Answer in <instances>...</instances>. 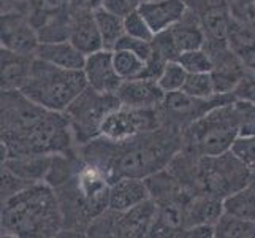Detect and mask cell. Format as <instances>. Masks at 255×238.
Masks as SVG:
<instances>
[{"label":"cell","instance_id":"obj_43","mask_svg":"<svg viewBox=\"0 0 255 238\" xmlns=\"http://www.w3.org/2000/svg\"><path fill=\"white\" fill-rule=\"evenodd\" d=\"M249 68H254V70H255V62H254V64H252V65L249 67Z\"/></svg>","mask_w":255,"mask_h":238},{"label":"cell","instance_id":"obj_16","mask_svg":"<svg viewBox=\"0 0 255 238\" xmlns=\"http://www.w3.org/2000/svg\"><path fill=\"white\" fill-rule=\"evenodd\" d=\"M35 56L21 54L10 49H0L2 64V91H21L32 72Z\"/></svg>","mask_w":255,"mask_h":238},{"label":"cell","instance_id":"obj_18","mask_svg":"<svg viewBox=\"0 0 255 238\" xmlns=\"http://www.w3.org/2000/svg\"><path fill=\"white\" fill-rule=\"evenodd\" d=\"M35 57L68 70H83L86 64V54L70 40L40 43L37 51H35Z\"/></svg>","mask_w":255,"mask_h":238},{"label":"cell","instance_id":"obj_41","mask_svg":"<svg viewBox=\"0 0 255 238\" xmlns=\"http://www.w3.org/2000/svg\"><path fill=\"white\" fill-rule=\"evenodd\" d=\"M102 6V0H72L73 10H89L95 11L97 8Z\"/></svg>","mask_w":255,"mask_h":238},{"label":"cell","instance_id":"obj_30","mask_svg":"<svg viewBox=\"0 0 255 238\" xmlns=\"http://www.w3.org/2000/svg\"><path fill=\"white\" fill-rule=\"evenodd\" d=\"M187 72L178 60H168L165 64L162 73L157 78V83L162 87V91L166 92H174V91H181L184 83L187 79Z\"/></svg>","mask_w":255,"mask_h":238},{"label":"cell","instance_id":"obj_22","mask_svg":"<svg viewBox=\"0 0 255 238\" xmlns=\"http://www.w3.org/2000/svg\"><path fill=\"white\" fill-rule=\"evenodd\" d=\"M222 202L225 215L241 218L246 221H255V186L252 183L243 189L228 194Z\"/></svg>","mask_w":255,"mask_h":238},{"label":"cell","instance_id":"obj_6","mask_svg":"<svg viewBox=\"0 0 255 238\" xmlns=\"http://www.w3.org/2000/svg\"><path fill=\"white\" fill-rule=\"evenodd\" d=\"M192 180L200 192L224 199L228 194L249 186L252 170L233 151H228L221 156L197 157Z\"/></svg>","mask_w":255,"mask_h":238},{"label":"cell","instance_id":"obj_42","mask_svg":"<svg viewBox=\"0 0 255 238\" xmlns=\"http://www.w3.org/2000/svg\"><path fill=\"white\" fill-rule=\"evenodd\" d=\"M131 2H133L136 6L138 5H141V3H146V2H151V0H131Z\"/></svg>","mask_w":255,"mask_h":238},{"label":"cell","instance_id":"obj_21","mask_svg":"<svg viewBox=\"0 0 255 238\" xmlns=\"http://www.w3.org/2000/svg\"><path fill=\"white\" fill-rule=\"evenodd\" d=\"M227 45L244 65L251 67L255 62V30L233 14L227 32Z\"/></svg>","mask_w":255,"mask_h":238},{"label":"cell","instance_id":"obj_23","mask_svg":"<svg viewBox=\"0 0 255 238\" xmlns=\"http://www.w3.org/2000/svg\"><path fill=\"white\" fill-rule=\"evenodd\" d=\"M197 16L200 17V22L203 25L206 37L209 40L227 38L228 27H230L232 19H233L232 6H214Z\"/></svg>","mask_w":255,"mask_h":238},{"label":"cell","instance_id":"obj_27","mask_svg":"<svg viewBox=\"0 0 255 238\" xmlns=\"http://www.w3.org/2000/svg\"><path fill=\"white\" fill-rule=\"evenodd\" d=\"M216 237L219 238H251L255 237V221L222 215L216 224Z\"/></svg>","mask_w":255,"mask_h":238},{"label":"cell","instance_id":"obj_39","mask_svg":"<svg viewBox=\"0 0 255 238\" xmlns=\"http://www.w3.org/2000/svg\"><path fill=\"white\" fill-rule=\"evenodd\" d=\"M184 2H186L190 11L200 14L214 6H232L235 0H184Z\"/></svg>","mask_w":255,"mask_h":238},{"label":"cell","instance_id":"obj_5","mask_svg":"<svg viewBox=\"0 0 255 238\" xmlns=\"http://www.w3.org/2000/svg\"><path fill=\"white\" fill-rule=\"evenodd\" d=\"M75 143L76 140L65 113L48 111L25 137H2V161L27 154H70Z\"/></svg>","mask_w":255,"mask_h":238},{"label":"cell","instance_id":"obj_9","mask_svg":"<svg viewBox=\"0 0 255 238\" xmlns=\"http://www.w3.org/2000/svg\"><path fill=\"white\" fill-rule=\"evenodd\" d=\"M48 111L22 91H2V137H25Z\"/></svg>","mask_w":255,"mask_h":238},{"label":"cell","instance_id":"obj_38","mask_svg":"<svg viewBox=\"0 0 255 238\" xmlns=\"http://www.w3.org/2000/svg\"><path fill=\"white\" fill-rule=\"evenodd\" d=\"M102 8L108 10L121 17H126L136 8V5L131 0H102Z\"/></svg>","mask_w":255,"mask_h":238},{"label":"cell","instance_id":"obj_29","mask_svg":"<svg viewBox=\"0 0 255 238\" xmlns=\"http://www.w3.org/2000/svg\"><path fill=\"white\" fill-rule=\"evenodd\" d=\"M178 62L186 68L187 73H209L213 72V57L205 48L184 51L176 59Z\"/></svg>","mask_w":255,"mask_h":238},{"label":"cell","instance_id":"obj_35","mask_svg":"<svg viewBox=\"0 0 255 238\" xmlns=\"http://www.w3.org/2000/svg\"><path fill=\"white\" fill-rule=\"evenodd\" d=\"M118 48H124V49H130L136 52L138 56H141L144 60H149V57L152 56L154 52V46H152V41H146V40H139V38H133L130 35H124L119 41L114 49Z\"/></svg>","mask_w":255,"mask_h":238},{"label":"cell","instance_id":"obj_28","mask_svg":"<svg viewBox=\"0 0 255 238\" xmlns=\"http://www.w3.org/2000/svg\"><path fill=\"white\" fill-rule=\"evenodd\" d=\"M182 91L201 100H209L217 95L211 72L209 73H189L186 83L182 86Z\"/></svg>","mask_w":255,"mask_h":238},{"label":"cell","instance_id":"obj_25","mask_svg":"<svg viewBox=\"0 0 255 238\" xmlns=\"http://www.w3.org/2000/svg\"><path fill=\"white\" fill-rule=\"evenodd\" d=\"M113 62L116 67V72L119 76L124 79H136V78H144L146 68H147V60H144L141 56H138L136 52L118 48L113 49Z\"/></svg>","mask_w":255,"mask_h":238},{"label":"cell","instance_id":"obj_37","mask_svg":"<svg viewBox=\"0 0 255 238\" xmlns=\"http://www.w3.org/2000/svg\"><path fill=\"white\" fill-rule=\"evenodd\" d=\"M235 97L238 99H246L255 103V70L248 67V72H246L244 78L241 79L240 86L236 87Z\"/></svg>","mask_w":255,"mask_h":238},{"label":"cell","instance_id":"obj_11","mask_svg":"<svg viewBox=\"0 0 255 238\" xmlns=\"http://www.w3.org/2000/svg\"><path fill=\"white\" fill-rule=\"evenodd\" d=\"M83 72L87 86L99 92L116 94L122 81H124L116 72L111 49H100L86 56Z\"/></svg>","mask_w":255,"mask_h":238},{"label":"cell","instance_id":"obj_1","mask_svg":"<svg viewBox=\"0 0 255 238\" xmlns=\"http://www.w3.org/2000/svg\"><path fill=\"white\" fill-rule=\"evenodd\" d=\"M182 149V130L155 129L124 142L97 137L83 145L84 162L107 172L111 183L118 178H141L166 170Z\"/></svg>","mask_w":255,"mask_h":238},{"label":"cell","instance_id":"obj_4","mask_svg":"<svg viewBox=\"0 0 255 238\" xmlns=\"http://www.w3.org/2000/svg\"><path fill=\"white\" fill-rule=\"evenodd\" d=\"M233 100L217 105L182 130V148L190 156H221L232 151L240 138Z\"/></svg>","mask_w":255,"mask_h":238},{"label":"cell","instance_id":"obj_20","mask_svg":"<svg viewBox=\"0 0 255 238\" xmlns=\"http://www.w3.org/2000/svg\"><path fill=\"white\" fill-rule=\"evenodd\" d=\"M52 161L54 156L51 154H27L8 157L2 161V167L30 183H43L48 178Z\"/></svg>","mask_w":255,"mask_h":238},{"label":"cell","instance_id":"obj_8","mask_svg":"<svg viewBox=\"0 0 255 238\" xmlns=\"http://www.w3.org/2000/svg\"><path fill=\"white\" fill-rule=\"evenodd\" d=\"M159 127H162V114L159 108H130L121 105L103 119L100 137L113 142H124Z\"/></svg>","mask_w":255,"mask_h":238},{"label":"cell","instance_id":"obj_3","mask_svg":"<svg viewBox=\"0 0 255 238\" xmlns=\"http://www.w3.org/2000/svg\"><path fill=\"white\" fill-rule=\"evenodd\" d=\"M86 87L83 70L60 68L35 57L30 76L21 91L40 107L64 113Z\"/></svg>","mask_w":255,"mask_h":238},{"label":"cell","instance_id":"obj_15","mask_svg":"<svg viewBox=\"0 0 255 238\" xmlns=\"http://www.w3.org/2000/svg\"><path fill=\"white\" fill-rule=\"evenodd\" d=\"M147 199H151V192H149L146 180L128 178V176L118 178L111 183L108 210L122 213V211L143 204Z\"/></svg>","mask_w":255,"mask_h":238},{"label":"cell","instance_id":"obj_12","mask_svg":"<svg viewBox=\"0 0 255 238\" xmlns=\"http://www.w3.org/2000/svg\"><path fill=\"white\" fill-rule=\"evenodd\" d=\"M116 95L121 105L130 108H159L165 99V92L152 78L126 79Z\"/></svg>","mask_w":255,"mask_h":238},{"label":"cell","instance_id":"obj_13","mask_svg":"<svg viewBox=\"0 0 255 238\" xmlns=\"http://www.w3.org/2000/svg\"><path fill=\"white\" fill-rule=\"evenodd\" d=\"M68 40L84 52L86 56L92 54L95 51L105 49L102 33L97 25L94 11L89 10H73L70 14V35Z\"/></svg>","mask_w":255,"mask_h":238},{"label":"cell","instance_id":"obj_17","mask_svg":"<svg viewBox=\"0 0 255 238\" xmlns=\"http://www.w3.org/2000/svg\"><path fill=\"white\" fill-rule=\"evenodd\" d=\"M184 215H186V229L201 224L216 226L224 215V202L211 194H193L184 205Z\"/></svg>","mask_w":255,"mask_h":238},{"label":"cell","instance_id":"obj_2","mask_svg":"<svg viewBox=\"0 0 255 238\" xmlns=\"http://www.w3.org/2000/svg\"><path fill=\"white\" fill-rule=\"evenodd\" d=\"M64 224L54 188L35 183L2 202V234L13 237H52Z\"/></svg>","mask_w":255,"mask_h":238},{"label":"cell","instance_id":"obj_26","mask_svg":"<svg viewBox=\"0 0 255 238\" xmlns=\"http://www.w3.org/2000/svg\"><path fill=\"white\" fill-rule=\"evenodd\" d=\"M72 10V0H27V16L35 27L57 14Z\"/></svg>","mask_w":255,"mask_h":238},{"label":"cell","instance_id":"obj_24","mask_svg":"<svg viewBox=\"0 0 255 238\" xmlns=\"http://www.w3.org/2000/svg\"><path fill=\"white\" fill-rule=\"evenodd\" d=\"M97 25H99L103 46L105 49H114L118 45V41L126 35V27H124V17L114 14L105 8H97L94 11Z\"/></svg>","mask_w":255,"mask_h":238},{"label":"cell","instance_id":"obj_31","mask_svg":"<svg viewBox=\"0 0 255 238\" xmlns=\"http://www.w3.org/2000/svg\"><path fill=\"white\" fill-rule=\"evenodd\" d=\"M233 108L238 121L240 137H255V103L235 97Z\"/></svg>","mask_w":255,"mask_h":238},{"label":"cell","instance_id":"obj_40","mask_svg":"<svg viewBox=\"0 0 255 238\" xmlns=\"http://www.w3.org/2000/svg\"><path fill=\"white\" fill-rule=\"evenodd\" d=\"M8 11L27 13V0H2V13Z\"/></svg>","mask_w":255,"mask_h":238},{"label":"cell","instance_id":"obj_33","mask_svg":"<svg viewBox=\"0 0 255 238\" xmlns=\"http://www.w3.org/2000/svg\"><path fill=\"white\" fill-rule=\"evenodd\" d=\"M32 184H35V183L24 180L21 176H17L13 172L5 169V167H2V202L16 196L17 192L24 191L25 188L32 186Z\"/></svg>","mask_w":255,"mask_h":238},{"label":"cell","instance_id":"obj_14","mask_svg":"<svg viewBox=\"0 0 255 238\" xmlns=\"http://www.w3.org/2000/svg\"><path fill=\"white\" fill-rule=\"evenodd\" d=\"M138 10L157 35L178 24L189 11V6L184 0H151L138 5Z\"/></svg>","mask_w":255,"mask_h":238},{"label":"cell","instance_id":"obj_7","mask_svg":"<svg viewBox=\"0 0 255 238\" xmlns=\"http://www.w3.org/2000/svg\"><path fill=\"white\" fill-rule=\"evenodd\" d=\"M121 107L116 94L99 92L87 86L64 111L70 121L78 145H86L100 137V126L108 114Z\"/></svg>","mask_w":255,"mask_h":238},{"label":"cell","instance_id":"obj_34","mask_svg":"<svg viewBox=\"0 0 255 238\" xmlns=\"http://www.w3.org/2000/svg\"><path fill=\"white\" fill-rule=\"evenodd\" d=\"M232 151L238 156L252 172H255V137H240L235 142Z\"/></svg>","mask_w":255,"mask_h":238},{"label":"cell","instance_id":"obj_19","mask_svg":"<svg viewBox=\"0 0 255 238\" xmlns=\"http://www.w3.org/2000/svg\"><path fill=\"white\" fill-rule=\"evenodd\" d=\"M166 32H168L173 45L178 49L179 54L184 51L203 48L208 38L203 25L200 22V17L190 10L178 24L166 29Z\"/></svg>","mask_w":255,"mask_h":238},{"label":"cell","instance_id":"obj_36","mask_svg":"<svg viewBox=\"0 0 255 238\" xmlns=\"http://www.w3.org/2000/svg\"><path fill=\"white\" fill-rule=\"evenodd\" d=\"M232 13L255 30V0H235Z\"/></svg>","mask_w":255,"mask_h":238},{"label":"cell","instance_id":"obj_32","mask_svg":"<svg viewBox=\"0 0 255 238\" xmlns=\"http://www.w3.org/2000/svg\"><path fill=\"white\" fill-rule=\"evenodd\" d=\"M124 27H126V35H130V37H133V38L152 41L155 37V33L152 32L151 25L147 24L144 16L139 13L138 6L124 17Z\"/></svg>","mask_w":255,"mask_h":238},{"label":"cell","instance_id":"obj_10","mask_svg":"<svg viewBox=\"0 0 255 238\" xmlns=\"http://www.w3.org/2000/svg\"><path fill=\"white\" fill-rule=\"evenodd\" d=\"M0 24H2V30H0L2 48L21 52V54L35 56V51H37L40 45V37L37 27L29 19L27 13H2V22Z\"/></svg>","mask_w":255,"mask_h":238}]
</instances>
